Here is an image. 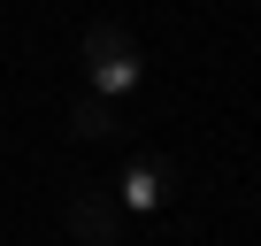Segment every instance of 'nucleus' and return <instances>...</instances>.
Wrapping results in <instances>:
<instances>
[{
	"label": "nucleus",
	"mask_w": 261,
	"mask_h": 246,
	"mask_svg": "<svg viewBox=\"0 0 261 246\" xmlns=\"http://www.w3.org/2000/svg\"><path fill=\"white\" fill-rule=\"evenodd\" d=\"M62 223H69V238H85V246H130V215H123V200H108V192H69Z\"/></svg>",
	"instance_id": "f03ea898"
},
{
	"label": "nucleus",
	"mask_w": 261,
	"mask_h": 246,
	"mask_svg": "<svg viewBox=\"0 0 261 246\" xmlns=\"http://www.w3.org/2000/svg\"><path fill=\"white\" fill-rule=\"evenodd\" d=\"M169 162H154V154H139V162H123V177H115V200L130 208V215H162L169 208Z\"/></svg>",
	"instance_id": "7ed1b4c3"
},
{
	"label": "nucleus",
	"mask_w": 261,
	"mask_h": 246,
	"mask_svg": "<svg viewBox=\"0 0 261 246\" xmlns=\"http://www.w3.org/2000/svg\"><path fill=\"white\" fill-rule=\"evenodd\" d=\"M69 131H77V139H123V115H115L108 92H85V100L69 108Z\"/></svg>",
	"instance_id": "20e7f679"
},
{
	"label": "nucleus",
	"mask_w": 261,
	"mask_h": 246,
	"mask_svg": "<svg viewBox=\"0 0 261 246\" xmlns=\"http://www.w3.org/2000/svg\"><path fill=\"white\" fill-rule=\"evenodd\" d=\"M85 77H92V92L130 100V92L146 85V54H139V39H130L123 23H92V31H85Z\"/></svg>",
	"instance_id": "f257e3e1"
}]
</instances>
